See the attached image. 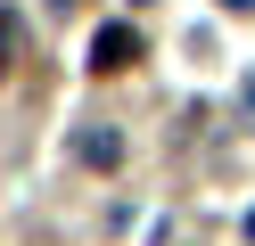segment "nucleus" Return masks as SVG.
I'll return each mask as SVG.
<instances>
[{
	"instance_id": "nucleus-1",
	"label": "nucleus",
	"mask_w": 255,
	"mask_h": 246,
	"mask_svg": "<svg viewBox=\"0 0 255 246\" xmlns=\"http://www.w3.org/2000/svg\"><path fill=\"white\" fill-rule=\"evenodd\" d=\"M140 58V33L132 25H107L99 41H91V66H99V74H116V66H132Z\"/></svg>"
},
{
	"instance_id": "nucleus-2",
	"label": "nucleus",
	"mask_w": 255,
	"mask_h": 246,
	"mask_svg": "<svg viewBox=\"0 0 255 246\" xmlns=\"http://www.w3.org/2000/svg\"><path fill=\"white\" fill-rule=\"evenodd\" d=\"M74 148H83V164H116V156H124V140H116V131H99V123H91Z\"/></svg>"
},
{
	"instance_id": "nucleus-3",
	"label": "nucleus",
	"mask_w": 255,
	"mask_h": 246,
	"mask_svg": "<svg viewBox=\"0 0 255 246\" xmlns=\"http://www.w3.org/2000/svg\"><path fill=\"white\" fill-rule=\"evenodd\" d=\"M247 115H255V74H247Z\"/></svg>"
},
{
	"instance_id": "nucleus-4",
	"label": "nucleus",
	"mask_w": 255,
	"mask_h": 246,
	"mask_svg": "<svg viewBox=\"0 0 255 246\" xmlns=\"http://www.w3.org/2000/svg\"><path fill=\"white\" fill-rule=\"evenodd\" d=\"M222 8H255V0H222Z\"/></svg>"
},
{
	"instance_id": "nucleus-5",
	"label": "nucleus",
	"mask_w": 255,
	"mask_h": 246,
	"mask_svg": "<svg viewBox=\"0 0 255 246\" xmlns=\"http://www.w3.org/2000/svg\"><path fill=\"white\" fill-rule=\"evenodd\" d=\"M247 246H255V213H247Z\"/></svg>"
}]
</instances>
